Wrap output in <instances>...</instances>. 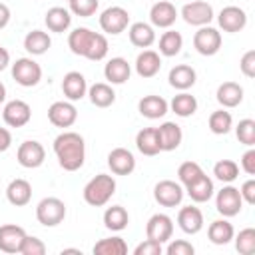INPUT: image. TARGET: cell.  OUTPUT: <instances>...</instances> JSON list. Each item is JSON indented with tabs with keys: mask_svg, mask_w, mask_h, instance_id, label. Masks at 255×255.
I'll return each mask as SVG.
<instances>
[{
	"mask_svg": "<svg viewBox=\"0 0 255 255\" xmlns=\"http://www.w3.org/2000/svg\"><path fill=\"white\" fill-rule=\"evenodd\" d=\"M233 239H235V249L241 255H253L255 253V229L253 227L241 229L237 235H233Z\"/></svg>",
	"mask_w": 255,
	"mask_h": 255,
	"instance_id": "cell-42",
	"label": "cell"
},
{
	"mask_svg": "<svg viewBox=\"0 0 255 255\" xmlns=\"http://www.w3.org/2000/svg\"><path fill=\"white\" fill-rule=\"evenodd\" d=\"M235 235V229L233 225L223 217V219H215L209 223V229H207V237L213 245H227Z\"/></svg>",
	"mask_w": 255,
	"mask_h": 255,
	"instance_id": "cell-32",
	"label": "cell"
},
{
	"mask_svg": "<svg viewBox=\"0 0 255 255\" xmlns=\"http://www.w3.org/2000/svg\"><path fill=\"white\" fill-rule=\"evenodd\" d=\"M213 175L223 183H231L239 177V165L233 159H219L213 165Z\"/></svg>",
	"mask_w": 255,
	"mask_h": 255,
	"instance_id": "cell-40",
	"label": "cell"
},
{
	"mask_svg": "<svg viewBox=\"0 0 255 255\" xmlns=\"http://www.w3.org/2000/svg\"><path fill=\"white\" fill-rule=\"evenodd\" d=\"M6 199L14 205V207H24L30 203L32 199V185L30 181L22 179V177H16L8 183L6 187Z\"/></svg>",
	"mask_w": 255,
	"mask_h": 255,
	"instance_id": "cell-22",
	"label": "cell"
},
{
	"mask_svg": "<svg viewBox=\"0 0 255 255\" xmlns=\"http://www.w3.org/2000/svg\"><path fill=\"white\" fill-rule=\"evenodd\" d=\"M167 80H169V86H171V88L185 92V90H189V88L195 84L197 74H195V70H193L191 66H187V64H177V66H173V68L169 70Z\"/></svg>",
	"mask_w": 255,
	"mask_h": 255,
	"instance_id": "cell-25",
	"label": "cell"
},
{
	"mask_svg": "<svg viewBox=\"0 0 255 255\" xmlns=\"http://www.w3.org/2000/svg\"><path fill=\"white\" fill-rule=\"evenodd\" d=\"M129 223V215L126 211V207L122 205H112L104 211V225L110 231H124Z\"/></svg>",
	"mask_w": 255,
	"mask_h": 255,
	"instance_id": "cell-35",
	"label": "cell"
},
{
	"mask_svg": "<svg viewBox=\"0 0 255 255\" xmlns=\"http://www.w3.org/2000/svg\"><path fill=\"white\" fill-rule=\"evenodd\" d=\"M108 167L114 175H129L135 169V157L126 147H114L108 153Z\"/></svg>",
	"mask_w": 255,
	"mask_h": 255,
	"instance_id": "cell-15",
	"label": "cell"
},
{
	"mask_svg": "<svg viewBox=\"0 0 255 255\" xmlns=\"http://www.w3.org/2000/svg\"><path fill=\"white\" fill-rule=\"evenodd\" d=\"M185 191H187V195L191 197V201H195V203H205V201H209V199L213 197V191H215L213 179L203 173L201 177H197L195 181H191L189 185H185Z\"/></svg>",
	"mask_w": 255,
	"mask_h": 255,
	"instance_id": "cell-28",
	"label": "cell"
},
{
	"mask_svg": "<svg viewBox=\"0 0 255 255\" xmlns=\"http://www.w3.org/2000/svg\"><path fill=\"white\" fill-rule=\"evenodd\" d=\"M46 253V245L42 239L34 237V235H26L22 245H20V255H44Z\"/></svg>",
	"mask_w": 255,
	"mask_h": 255,
	"instance_id": "cell-46",
	"label": "cell"
},
{
	"mask_svg": "<svg viewBox=\"0 0 255 255\" xmlns=\"http://www.w3.org/2000/svg\"><path fill=\"white\" fill-rule=\"evenodd\" d=\"M48 120H50L52 126L66 129V128H72L76 124L78 110H76V106L72 102H64V100L62 102H54L48 108Z\"/></svg>",
	"mask_w": 255,
	"mask_h": 255,
	"instance_id": "cell-12",
	"label": "cell"
},
{
	"mask_svg": "<svg viewBox=\"0 0 255 255\" xmlns=\"http://www.w3.org/2000/svg\"><path fill=\"white\" fill-rule=\"evenodd\" d=\"M239 193H241L243 203L253 205V203H255V179H247V181H243V185L239 187Z\"/></svg>",
	"mask_w": 255,
	"mask_h": 255,
	"instance_id": "cell-50",
	"label": "cell"
},
{
	"mask_svg": "<svg viewBox=\"0 0 255 255\" xmlns=\"http://www.w3.org/2000/svg\"><path fill=\"white\" fill-rule=\"evenodd\" d=\"M26 237V231L20 225L6 223L0 225V251L4 253H20V245Z\"/></svg>",
	"mask_w": 255,
	"mask_h": 255,
	"instance_id": "cell-16",
	"label": "cell"
},
{
	"mask_svg": "<svg viewBox=\"0 0 255 255\" xmlns=\"http://www.w3.org/2000/svg\"><path fill=\"white\" fill-rule=\"evenodd\" d=\"M217 24L223 32L235 34V32H241L247 26V14L239 6H225L217 16Z\"/></svg>",
	"mask_w": 255,
	"mask_h": 255,
	"instance_id": "cell-14",
	"label": "cell"
},
{
	"mask_svg": "<svg viewBox=\"0 0 255 255\" xmlns=\"http://www.w3.org/2000/svg\"><path fill=\"white\" fill-rule=\"evenodd\" d=\"M116 193V179L114 175L108 173H98L96 177H92L86 187H84V201L92 207H102L106 205L112 195Z\"/></svg>",
	"mask_w": 255,
	"mask_h": 255,
	"instance_id": "cell-2",
	"label": "cell"
},
{
	"mask_svg": "<svg viewBox=\"0 0 255 255\" xmlns=\"http://www.w3.org/2000/svg\"><path fill=\"white\" fill-rule=\"evenodd\" d=\"M128 36L135 48H149L155 42V30L147 22H133L128 28Z\"/></svg>",
	"mask_w": 255,
	"mask_h": 255,
	"instance_id": "cell-26",
	"label": "cell"
},
{
	"mask_svg": "<svg viewBox=\"0 0 255 255\" xmlns=\"http://www.w3.org/2000/svg\"><path fill=\"white\" fill-rule=\"evenodd\" d=\"M235 135L243 145L253 147L255 145V120H251V118L241 120L235 128Z\"/></svg>",
	"mask_w": 255,
	"mask_h": 255,
	"instance_id": "cell-43",
	"label": "cell"
},
{
	"mask_svg": "<svg viewBox=\"0 0 255 255\" xmlns=\"http://www.w3.org/2000/svg\"><path fill=\"white\" fill-rule=\"evenodd\" d=\"M46 26L50 32H66L72 24V12L68 8H62V6H54L46 12V18H44Z\"/></svg>",
	"mask_w": 255,
	"mask_h": 255,
	"instance_id": "cell-31",
	"label": "cell"
},
{
	"mask_svg": "<svg viewBox=\"0 0 255 255\" xmlns=\"http://www.w3.org/2000/svg\"><path fill=\"white\" fill-rule=\"evenodd\" d=\"M215 98L223 108H237L243 102V88L237 82H223L217 88Z\"/></svg>",
	"mask_w": 255,
	"mask_h": 255,
	"instance_id": "cell-29",
	"label": "cell"
},
{
	"mask_svg": "<svg viewBox=\"0 0 255 255\" xmlns=\"http://www.w3.org/2000/svg\"><path fill=\"white\" fill-rule=\"evenodd\" d=\"M175 20H177V10L167 0L155 2L149 10V22L155 28H171L175 24Z\"/></svg>",
	"mask_w": 255,
	"mask_h": 255,
	"instance_id": "cell-18",
	"label": "cell"
},
{
	"mask_svg": "<svg viewBox=\"0 0 255 255\" xmlns=\"http://www.w3.org/2000/svg\"><path fill=\"white\" fill-rule=\"evenodd\" d=\"M12 143V133L6 128H0V151H6Z\"/></svg>",
	"mask_w": 255,
	"mask_h": 255,
	"instance_id": "cell-52",
	"label": "cell"
},
{
	"mask_svg": "<svg viewBox=\"0 0 255 255\" xmlns=\"http://www.w3.org/2000/svg\"><path fill=\"white\" fill-rule=\"evenodd\" d=\"M62 92L70 102H78L88 96V82L80 72H68L62 78Z\"/></svg>",
	"mask_w": 255,
	"mask_h": 255,
	"instance_id": "cell-19",
	"label": "cell"
},
{
	"mask_svg": "<svg viewBox=\"0 0 255 255\" xmlns=\"http://www.w3.org/2000/svg\"><path fill=\"white\" fill-rule=\"evenodd\" d=\"M169 108H171V112L175 116L189 118V116H193L197 112V100H195V96H191L187 92H181V94L173 96V100L169 102Z\"/></svg>",
	"mask_w": 255,
	"mask_h": 255,
	"instance_id": "cell-36",
	"label": "cell"
},
{
	"mask_svg": "<svg viewBox=\"0 0 255 255\" xmlns=\"http://www.w3.org/2000/svg\"><path fill=\"white\" fill-rule=\"evenodd\" d=\"M161 70V58L155 50H143L135 58V72L139 78H153Z\"/></svg>",
	"mask_w": 255,
	"mask_h": 255,
	"instance_id": "cell-24",
	"label": "cell"
},
{
	"mask_svg": "<svg viewBox=\"0 0 255 255\" xmlns=\"http://www.w3.org/2000/svg\"><path fill=\"white\" fill-rule=\"evenodd\" d=\"M100 6V0H70V12L80 16V18H90L96 14Z\"/></svg>",
	"mask_w": 255,
	"mask_h": 255,
	"instance_id": "cell-45",
	"label": "cell"
},
{
	"mask_svg": "<svg viewBox=\"0 0 255 255\" xmlns=\"http://www.w3.org/2000/svg\"><path fill=\"white\" fill-rule=\"evenodd\" d=\"M181 48H183V38L179 32L167 30L161 34V38H159V54L161 56H167V58L177 56L181 52Z\"/></svg>",
	"mask_w": 255,
	"mask_h": 255,
	"instance_id": "cell-38",
	"label": "cell"
},
{
	"mask_svg": "<svg viewBox=\"0 0 255 255\" xmlns=\"http://www.w3.org/2000/svg\"><path fill=\"white\" fill-rule=\"evenodd\" d=\"M8 64H10V52H8L6 48H2V46H0V72H2V70H6V68H8Z\"/></svg>",
	"mask_w": 255,
	"mask_h": 255,
	"instance_id": "cell-54",
	"label": "cell"
},
{
	"mask_svg": "<svg viewBox=\"0 0 255 255\" xmlns=\"http://www.w3.org/2000/svg\"><path fill=\"white\" fill-rule=\"evenodd\" d=\"M16 159H18V163H20L22 167H26V169H36V167H40V165L44 163V159H46V149H44V145H42L40 141H36V139H26V141L20 143V147H18V151H16Z\"/></svg>",
	"mask_w": 255,
	"mask_h": 255,
	"instance_id": "cell-10",
	"label": "cell"
},
{
	"mask_svg": "<svg viewBox=\"0 0 255 255\" xmlns=\"http://www.w3.org/2000/svg\"><path fill=\"white\" fill-rule=\"evenodd\" d=\"M207 124H209V129H211L215 135H225V133H229V129L233 128V118H231V114H229L225 108H221V110L211 112Z\"/></svg>",
	"mask_w": 255,
	"mask_h": 255,
	"instance_id": "cell-39",
	"label": "cell"
},
{
	"mask_svg": "<svg viewBox=\"0 0 255 255\" xmlns=\"http://www.w3.org/2000/svg\"><path fill=\"white\" fill-rule=\"evenodd\" d=\"M94 253L96 255H126L128 253V243L118 235L106 237V239H100L94 245Z\"/></svg>",
	"mask_w": 255,
	"mask_h": 255,
	"instance_id": "cell-37",
	"label": "cell"
},
{
	"mask_svg": "<svg viewBox=\"0 0 255 255\" xmlns=\"http://www.w3.org/2000/svg\"><path fill=\"white\" fill-rule=\"evenodd\" d=\"M157 137H159L161 151H173L179 147V143L183 139V131L175 122H163L157 128Z\"/></svg>",
	"mask_w": 255,
	"mask_h": 255,
	"instance_id": "cell-21",
	"label": "cell"
},
{
	"mask_svg": "<svg viewBox=\"0 0 255 255\" xmlns=\"http://www.w3.org/2000/svg\"><path fill=\"white\" fill-rule=\"evenodd\" d=\"M104 76H106V80L110 84H116V86L126 84L129 80V76H131V66H129V62L126 58H120V56L112 58L104 66Z\"/></svg>",
	"mask_w": 255,
	"mask_h": 255,
	"instance_id": "cell-20",
	"label": "cell"
},
{
	"mask_svg": "<svg viewBox=\"0 0 255 255\" xmlns=\"http://www.w3.org/2000/svg\"><path fill=\"white\" fill-rule=\"evenodd\" d=\"M4 100H6V86L0 82V104H4Z\"/></svg>",
	"mask_w": 255,
	"mask_h": 255,
	"instance_id": "cell-55",
	"label": "cell"
},
{
	"mask_svg": "<svg viewBox=\"0 0 255 255\" xmlns=\"http://www.w3.org/2000/svg\"><path fill=\"white\" fill-rule=\"evenodd\" d=\"M241 169L247 175H255V149L249 147L243 155H241Z\"/></svg>",
	"mask_w": 255,
	"mask_h": 255,
	"instance_id": "cell-51",
	"label": "cell"
},
{
	"mask_svg": "<svg viewBox=\"0 0 255 255\" xmlns=\"http://www.w3.org/2000/svg\"><path fill=\"white\" fill-rule=\"evenodd\" d=\"M108 48H110L108 38L104 34H100V32H94L92 44H90V48H88V52H86L84 58H88L92 62H100V60H104L108 56Z\"/></svg>",
	"mask_w": 255,
	"mask_h": 255,
	"instance_id": "cell-41",
	"label": "cell"
},
{
	"mask_svg": "<svg viewBox=\"0 0 255 255\" xmlns=\"http://www.w3.org/2000/svg\"><path fill=\"white\" fill-rule=\"evenodd\" d=\"M177 225L183 233L187 235H195L203 229V213L199 207L195 205H185L179 209L177 213Z\"/></svg>",
	"mask_w": 255,
	"mask_h": 255,
	"instance_id": "cell-17",
	"label": "cell"
},
{
	"mask_svg": "<svg viewBox=\"0 0 255 255\" xmlns=\"http://www.w3.org/2000/svg\"><path fill=\"white\" fill-rule=\"evenodd\" d=\"M239 68H241V72H243L245 78H255V50H247L241 56Z\"/></svg>",
	"mask_w": 255,
	"mask_h": 255,
	"instance_id": "cell-48",
	"label": "cell"
},
{
	"mask_svg": "<svg viewBox=\"0 0 255 255\" xmlns=\"http://www.w3.org/2000/svg\"><path fill=\"white\" fill-rule=\"evenodd\" d=\"M193 48L201 56H215L221 48V32L213 26H201L193 34Z\"/></svg>",
	"mask_w": 255,
	"mask_h": 255,
	"instance_id": "cell-9",
	"label": "cell"
},
{
	"mask_svg": "<svg viewBox=\"0 0 255 255\" xmlns=\"http://www.w3.org/2000/svg\"><path fill=\"white\" fill-rule=\"evenodd\" d=\"M129 26V12L122 6H110L100 14V28L106 34L118 36Z\"/></svg>",
	"mask_w": 255,
	"mask_h": 255,
	"instance_id": "cell-6",
	"label": "cell"
},
{
	"mask_svg": "<svg viewBox=\"0 0 255 255\" xmlns=\"http://www.w3.org/2000/svg\"><path fill=\"white\" fill-rule=\"evenodd\" d=\"M161 253H163V245L151 239H145L133 249V255H161Z\"/></svg>",
	"mask_w": 255,
	"mask_h": 255,
	"instance_id": "cell-49",
	"label": "cell"
},
{
	"mask_svg": "<svg viewBox=\"0 0 255 255\" xmlns=\"http://www.w3.org/2000/svg\"><path fill=\"white\" fill-rule=\"evenodd\" d=\"M52 46V40L48 36V32L44 30H30L26 36H24V50L32 56H42L50 50Z\"/></svg>",
	"mask_w": 255,
	"mask_h": 255,
	"instance_id": "cell-30",
	"label": "cell"
},
{
	"mask_svg": "<svg viewBox=\"0 0 255 255\" xmlns=\"http://www.w3.org/2000/svg\"><path fill=\"white\" fill-rule=\"evenodd\" d=\"M54 153L58 163L66 171H78L86 161V143L84 137L76 131H62L54 139Z\"/></svg>",
	"mask_w": 255,
	"mask_h": 255,
	"instance_id": "cell-1",
	"label": "cell"
},
{
	"mask_svg": "<svg viewBox=\"0 0 255 255\" xmlns=\"http://www.w3.org/2000/svg\"><path fill=\"white\" fill-rule=\"evenodd\" d=\"M165 253L167 255H193L195 253V247L185 241V239H169L167 247H165Z\"/></svg>",
	"mask_w": 255,
	"mask_h": 255,
	"instance_id": "cell-47",
	"label": "cell"
},
{
	"mask_svg": "<svg viewBox=\"0 0 255 255\" xmlns=\"http://www.w3.org/2000/svg\"><path fill=\"white\" fill-rule=\"evenodd\" d=\"M92 38H94V32L90 28H84V26L82 28H76L68 36V48L72 50V54L84 58L86 52H88V48H90V44H92Z\"/></svg>",
	"mask_w": 255,
	"mask_h": 255,
	"instance_id": "cell-34",
	"label": "cell"
},
{
	"mask_svg": "<svg viewBox=\"0 0 255 255\" xmlns=\"http://www.w3.org/2000/svg\"><path fill=\"white\" fill-rule=\"evenodd\" d=\"M10 8L4 4V2H0V30L2 28H6L8 26V22H10Z\"/></svg>",
	"mask_w": 255,
	"mask_h": 255,
	"instance_id": "cell-53",
	"label": "cell"
},
{
	"mask_svg": "<svg viewBox=\"0 0 255 255\" xmlns=\"http://www.w3.org/2000/svg\"><path fill=\"white\" fill-rule=\"evenodd\" d=\"M30 118H32V108L24 100H10L2 110V120L10 128H22L30 122Z\"/></svg>",
	"mask_w": 255,
	"mask_h": 255,
	"instance_id": "cell-13",
	"label": "cell"
},
{
	"mask_svg": "<svg viewBox=\"0 0 255 255\" xmlns=\"http://www.w3.org/2000/svg\"><path fill=\"white\" fill-rule=\"evenodd\" d=\"M135 147L143 155H149V157L157 155L161 151L159 137H157V128H143V129H139L137 135H135Z\"/></svg>",
	"mask_w": 255,
	"mask_h": 255,
	"instance_id": "cell-27",
	"label": "cell"
},
{
	"mask_svg": "<svg viewBox=\"0 0 255 255\" xmlns=\"http://www.w3.org/2000/svg\"><path fill=\"white\" fill-rule=\"evenodd\" d=\"M183 195H185V189L181 187V183H177L173 179H161L153 187V199L161 207H175V205H179Z\"/></svg>",
	"mask_w": 255,
	"mask_h": 255,
	"instance_id": "cell-8",
	"label": "cell"
},
{
	"mask_svg": "<svg viewBox=\"0 0 255 255\" xmlns=\"http://www.w3.org/2000/svg\"><path fill=\"white\" fill-rule=\"evenodd\" d=\"M137 110H139V114H141L143 118H147V120H159V118H163V116L167 114L169 104H167L161 96L149 94V96H143V98L137 102Z\"/></svg>",
	"mask_w": 255,
	"mask_h": 255,
	"instance_id": "cell-23",
	"label": "cell"
},
{
	"mask_svg": "<svg viewBox=\"0 0 255 255\" xmlns=\"http://www.w3.org/2000/svg\"><path fill=\"white\" fill-rule=\"evenodd\" d=\"M173 235V219L165 213H153L145 225V237L157 243H167Z\"/></svg>",
	"mask_w": 255,
	"mask_h": 255,
	"instance_id": "cell-11",
	"label": "cell"
},
{
	"mask_svg": "<svg viewBox=\"0 0 255 255\" xmlns=\"http://www.w3.org/2000/svg\"><path fill=\"white\" fill-rule=\"evenodd\" d=\"M0 106H2V104H0Z\"/></svg>",
	"mask_w": 255,
	"mask_h": 255,
	"instance_id": "cell-56",
	"label": "cell"
},
{
	"mask_svg": "<svg viewBox=\"0 0 255 255\" xmlns=\"http://www.w3.org/2000/svg\"><path fill=\"white\" fill-rule=\"evenodd\" d=\"M215 209L219 215L223 217H235L239 215V211L243 209V199L237 187L233 185H225L217 191L215 195Z\"/></svg>",
	"mask_w": 255,
	"mask_h": 255,
	"instance_id": "cell-5",
	"label": "cell"
},
{
	"mask_svg": "<svg viewBox=\"0 0 255 255\" xmlns=\"http://www.w3.org/2000/svg\"><path fill=\"white\" fill-rule=\"evenodd\" d=\"M205 171L201 169V165L199 163H195V161H183L179 167H177V177H179V183L185 187V185H189L191 181H195L197 177H201Z\"/></svg>",
	"mask_w": 255,
	"mask_h": 255,
	"instance_id": "cell-44",
	"label": "cell"
},
{
	"mask_svg": "<svg viewBox=\"0 0 255 255\" xmlns=\"http://www.w3.org/2000/svg\"><path fill=\"white\" fill-rule=\"evenodd\" d=\"M12 78L22 88H32L42 80V66L32 58H18L12 64Z\"/></svg>",
	"mask_w": 255,
	"mask_h": 255,
	"instance_id": "cell-4",
	"label": "cell"
},
{
	"mask_svg": "<svg viewBox=\"0 0 255 255\" xmlns=\"http://www.w3.org/2000/svg\"><path fill=\"white\" fill-rule=\"evenodd\" d=\"M36 219L44 227H56L66 219V203L60 197H44L36 205Z\"/></svg>",
	"mask_w": 255,
	"mask_h": 255,
	"instance_id": "cell-3",
	"label": "cell"
},
{
	"mask_svg": "<svg viewBox=\"0 0 255 255\" xmlns=\"http://www.w3.org/2000/svg\"><path fill=\"white\" fill-rule=\"evenodd\" d=\"M181 18L185 20V24L189 26H209V22L213 20V8L209 2L205 0H191L187 4H183L181 8Z\"/></svg>",
	"mask_w": 255,
	"mask_h": 255,
	"instance_id": "cell-7",
	"label": "cell"
},
{
	"mask_svg": "<svg viewBox=\"0 0 255 255\" xmlns=\"http://www.w3.org/2000/svg\"><path fill=\"white\" fill-rule=\"evenodd\" d=\"M88 96H90V102L96 106V108H110L114 102H116V92L110 84H104V82H96L88 88Z\"/></svg>",
	"mask_w": 255,
	"mask_h": 255,
	"instance_id": "cell-33",
	"label": "cell"
},
{
	"mask_svg": "<svg viewBox=\"0 0 255 255\" xmlns=\"http://www.w3.org/2000/svg\"><path fill=\"white\" fill-rule=\"evenodd\" d=\"M68 2H70V0H68Z\"/></svg>",
	"mask_w": 255,
	"mask_h": 255,
	"instance_id": "cell-57",
	"label": "cell"
}]
</instances>
